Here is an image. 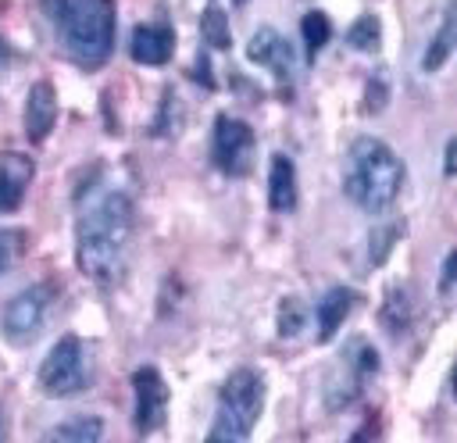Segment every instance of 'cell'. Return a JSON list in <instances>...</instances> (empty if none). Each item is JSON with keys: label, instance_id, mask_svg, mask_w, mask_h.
<instances>
[{"label": "cell", "instance_id": "cell-1", "mask_svg": "<svg viewBox=\"0 0 457 443\" xmlns=\"http://www.w3.org/2000/svg\"><path fill=\"white\" fill-rule=\"evenodd\" d=\"M136 229V207L121 189L89 200L75 222V261L93 282H114Z\"/></svg>", "mask_w": 457, "mask_h": 443}, {"label": "cell", "instance_id": "cell-2", "mask_svg": "<svg viewBox=\"0 0 457 443\" xmlns=\"http://www.w3.org/2000/svg\"><path fill=\"white\" fill-rule=\"evenodd\" d=\"M64 54L82 68H100L114 50V0H39Z\"/></svg>", "mask_w": 457, "mask_h": 443}, {"label": "cell", "instance_id": "cell-3", "mask_svg": "<svg viewBox=\"0 0 457 443\" xmlns=\"http://www.w3.org/2000/svg\"><path fill=\"white\" fill-rule=\"evenodd\" d=\"M403 186V164L400 157L375 136H357L346 150L343 168V193L364 207L368 214H382L393 207Z\"/></svg>", "mask_w": 457, "mask_h": 443}, {"label": "cell", "instance_id": "cell-4", "mask_svg": "<svg viewBox=\"0 0 457 443\" xmlns=\"http://www.w3.org/2000/svg\"><path fill=\"white\" fill-rule=\"evenodd\" d=\"M261 407H264V379L253 368H236L218 393V411L207 443H243L253 432Z\"/></svg>", "mask_w": 457, "mask_h": 443}, {"label": "cell", "instance_id": "cell-5", "mask_svg": "<svg viewBox=\"0 0 457 443\" xmlns=\"http://www.w3.org/2000/svg\"><path fill=\"white\" fill-rule=\"evenodd\" d=\"M89 382V354L79 336H61L39 364V389L46 397H75Z\"/></svg>", "mask_w": 457, "mask_h": 443}, {"label": "cell", "instance_id": "cell-6", "mask_svg": "<svg viewBox=\"0 0 457 443\" xmlns=\"http://www.w3.org/2000/svg\"><path fill=\"white\" fill-rule=\"evenodd\" d=\"M50 297H54V286L50 282H39V286H29L21 293H14L4 311H0V332L11 339V343H32L46 322V311H50Z\"/></svg>", "mask_w": 457, "mask_h": 443}, {"label": "cell", "instance_id": "cell-7", "mask_svg": "<svg viewBox=\"0 0 457 443\" xmlns=\"http://www.w3.org/2000/svg\"><path fill=\"white\" fill-rule=\"evenodd\" d=\"M253 150H257V136L243 118H228V114L214 118L211 157L225 175H232V179L246 175L250 164H253Z\"/></svg>", "mask_w": 457, "mask_h": 443}, {"label": "cell", "instance_id": "cell-8", "mask_svg": "<svg viewBox=\"0 0 457 443\" xmlns=\"http://www.w3.org/2000/svg\"><path fill=\"white\" fill-rule=\"evenodd\" d=\"M132 389H136V429L146 436L164 422L168 407V386L154 364H143L132 372Z\"/></svg>", "mask_w": 457, "mask_h": 443}, {"label": "cell", "instance_id": "cell-9", "mask_svg": "<svg viewBox=\"0 0 457 443\" xmlns=\"http://www.w3.org/2000/svg\"><path fill=\"white\" fill-rule=\"evenodd\" d=\"M246 57L253 61V64H261V68H268L275 79H289L293 75V43L282 36V32H275V29H257L253 36H250V43H246Z\"/></svg>", "mask_w": 457, "mask_h": 443}, {"label": "cell", "instance_id": "cell-10", "mask_svg": "<svg viewBox=\"0 0 457 443\" xmlns=\"http://www.w3.org/2000/svg\"><path fill=\"white\" fill-rule=\"evenodd\" d=\"M32 175H36L32 157L14 154V150L11 154H0V214H11V211L21 207Z\"/></svg>", "mask_w": 457, "mask_h": 443}, {"label": "cell", "instance_id": "cell-11", "mask_svg": "<svg viewBox=\"0 0 457 443\" xmlns=\"http://www.w3.org/2000/svg\"><path fill=\"white\" fill-rule=\"evenodd\" d=\"M54 121H57V93L46 79H39V82L29 86V96H25V136H29V143H43L50 136Z\"/></svg>", "mask_w": 457, "mask_h": 443}, {"label": "cell", "instance_id": "cell-12", "mask_svg": "<svg viewBox=\"0 0 457 443\" xmlns=\"http://www.w3.org/2000/svg\"><path fill=\"white\" fill-rule=\"evenodd\" d=\"M129 54L136 64H168L175 54V32L171 25H136Z\"/></svg>", "mask_w": 457, "mask_h": 443}, {"label": "cell", "instance_id": "cell-13", "mask_svg": "<svg viewBox=\"0 0 457 443\" xmlns=\"http://www.w3.org/2000/svg\"><path fill=\"white\" fill-rule=\"evenodd\" d=\"M268 207L275 214H289L296 207V168L286 154H271L268 168Z\"/></svg>", "mask_w": 457, "mask_h": 443}, {"label": "cell", "instance_id": "cell-14", "mask_svg": "<svg viewBox=\"0 0 457 443\" xmlns=\"http://www.w3.org/2000/svg\"><path fill=\"white\" fill-rule=\"evenodd\" d=\"M353 300H357V293L346 289V286H332V289L318 300V307H314V322H318V339H321V343H328V339L339 332V325L346 322Z\"/></svg>", "mask_w": 457, "mask_h": 443}, {"label": "cell", "instance_id": "cell-15", "mask_svg": "<svg viewBox=\"0 0 457 443\" xmlns=\"http://www.w3.org/2000/svg\"><path fill=\"white\" fill-rule=\"evenodd\" d=\"M453 39H457V14H453V7H450L446 18H443V25H439V32L428 39V50L421 54V71H425V75L439 71V68L450 61V54H453Z\"/></svg>", "mask_w": 457, "mask_h": 443}, {"label": "cell", "instance_id": "cell-16", "mask_svg": "<svg viewBox=\"0 0 457 443\" xmlns=\"http://www.w3.org/2000/svg\"><path fill=\"white\" fill-rule=\"evenodd\" d=\"M104 436V422L93 418V414H79V418H68L54 429H46V443H96Z\"/></svg>", "mask_w": 457, "mask_h": 443}, {"label": "cell", "instance_id": "cell-17", "mask_svg": "<svg viewBox=\"0 0 457 443\" xmlns=\"http://www.w3.org/2000/svg\"><path fill=\"white\" fill-rule=\"evenodd\" d=\"M200 36H204V43L214 46V50H228V46H232L228 14H225L218 4H211V7L200 14Z\"/></svg>", "mask_w": 457, "mask_h": 443}, {"label": "cell", "instance_id": "cell-18", "mask_svg": "<svg viewBox=\"0 0 457 443\" xmlns=\"http://www.w3.org/2000/svg\"><path fill=\"white\" fill-rule=\"evenodd\" d=\"M300 36H303V46H307V57L314 61V54L328 43V36H332V21H328V14L325 11H307L303 18H300Z\"/></svg>", "mask_w": 457, "mask_h": 443}, {"label": "cell", "instance_id": "cell-19", "mask_svg": "<svg viewBox=\"0 0 457 443\" xmlns=\"http://www.w3.org/2000/svg\"><path fill=\"white\" fill-rule=\"evenodd\" d=\"M382 322H386V329H389L393 336H400V332L407 329V322H411V300H407V289H403V286H393V289L386 293Z\"/></svg>", "mask_w": 457, "mask_h": 443}, {"label": "cell", "instance_id": "cell-20", "mask_svg": "<svg viewBox=\"0 0 457 443\" xmlns=\"http://www.w3.org/2000/svg\"><path fill=\"white\" fill-rule=\"evenodd\" d=\"M346 43L353 50H378L382 43V21L375 14H361L350 29H346Z\"/></svg>", "mask_w": 457, "mask_h": 443}, {"label": "cell", "instance_id": "cell-21", "mask_svg": "<svg viewBox=\"0 0 457 443\" xmlns=\"http://www.w3.org/2000/svg\"><path fill=\"white\" fill-rule=\"evenodd\" d=\"M303 325H307V307L296 297H282V304H278V336L293 339Z\"/></svg>", "mask_w": 457, "mask_h": 443}, {"label": "cell", "instance_id": "cell-22", "mask_svg": "<svg viewBox=\"0 0 457 443\" xmlns=\"http://www.w3.org/2000/svg\"><path fill=\"white\" fill-rule=\"evenodd\" d=\"M400 239V225L396 222H389V225H378V229H371V236H368V261L371 264H382L386 257H389V250H393V243Z\"/></svg>", "mask_w": 457, "mask_h": 443}, {"label": "cell", "instance_id": "cell-23", "mask_svg": "<svg viewBox=\"0 0 457 443\" xmlns=\"http://www.w3.org/2000/svg\"><path fill=\"white\" fill-rule=\"evenodd\" d=\"M21 232L18 229H0V275H7L11 272V264H14V257L21 254Z\"/></svg>", "mask_w": 457, "mask_h": 443}, {"label": "cell", "instance_id": "cell-24", "mask_svg": "<svg viewBox=\"0 0 457 443\" xmlns=\"http://www.w3.org/2000/svg\"><path fill=\"white\" fill-rule=\"evenodd\" d=\"M453 264H457V254L450 250L446 261H443V275H439V293H443V297L453 289Z\"/></svg>", "mask_w": 457, "mask_h": 443}, {"label": "cell", "instance_id": "cell-25", "mask_svg": "<svg viewBox=\"0 0 457 443\" xmlns=\"http://www.w3.org/2000/svg\"><path fill=\"white\" fill-rule=\"evenodd\" d=\"M193 79H196V82H204L207 89L214 86V79H211V71H207V57H196V64H193Z\"/></svg>", "mask_w": 457, "mask_h": 443}, {"label": "cell", "instance_id": "cell-26", "mask_svg": "<svg viewBox=\"0 0 457 443\" xmlns=\"http://www.w3.org/2000/svg\"><path fill=\"white\" fill-rule=\"evenodd\" d=\"M453 154H457V139H446V154H443V175H453Z\"/></svg>", "mask_w": 457, "mask_h": 443}, {"label": "cell", "instance_id": "cell-27", "mask_svg": "<svg viewBox=\"0 0 457 443\" xmlns=\"http://www.w3.org/2000/svg\"><path fill=\"white\" fill-rule=\"evenodd\" d=\"M11 57V46H7V39H0V61H7Z\"/></svg>", "mask_w": 457, "mask_h": 443}, {"label": "cell", "instance_id": "cell-28", "mask_svg": "<svg viewBox=\"0 0 457 443\" xmlns=\"http://www.w3.org/2000/svg\"><path fill=\"white\" fill-rule=\"evenodd\" d=\"M236 4H243V0H236Z\"/></svg>", "mask_w": 457, "mask_h": 443}]
</instances>
